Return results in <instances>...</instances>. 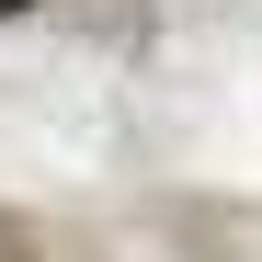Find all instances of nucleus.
<instances>
[{
  "label": "nucleus",
  "instance_id": "obj_1",
  "mask_svg": "<svg viewBox=\"0 0 262 262\" xmlns=\"http://www.w3.org/2000/svg\"><path fill=\"white\" fill-rule=\"evenodd\" d=\"M0 12H12V0H0Z\"/></svg>",
  "mask_w": 262,
  "mask_h": 262
}]
</instances>
